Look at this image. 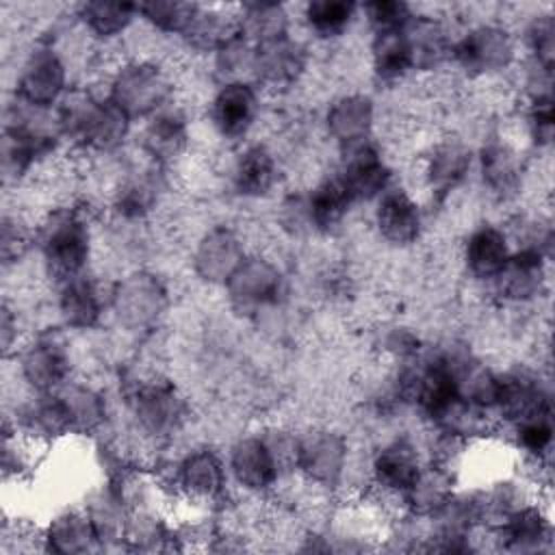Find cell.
Returning <instances> with one entry per match:
<instances>
[{"label": "cell", "mask_w": 555, "mask_h": 555, "mask_svg": "<svg viewBox=\"0 0 555 555\" xmlns=\"http://www.w3.org/2000/svg\"><path fill=\"white\" fill-rule=\"evenodd\" d=\"M186 119L176 108H163L152 115L141 132V147L156 165L178 158L186 150Z\"/></svg>", "instance_id": "obj_29"}, {"label": "cell", "mask_w": 555, "mask_h": 555, "mask_svg": "<svg viewBox=\"0 0 555 555\" xmlns=\"http://www.w3.org/2000/svg\"><path fill=\"white\" fill-rule=\"evenodd\" d=\"M306 69V48L282 35L254 46V76L267 87H291Z\"/></svg>", "instance_id": "obj_18"}, {"label": "cell", "mask_w": 555, "mask_h": 555, "mask_svg": "<svg viewBox=\"0 0 555 555\" xmlns=\"http://www.w3.org/2000/svg\"><path fill=\"white\" fill-rule=\"evenodd\" d=\"M494 410H499L501 418L514 427L522 421L551 414V395L533 373L512 371L501 375Z\"/></svg>", "instance_id": "obj_17"}, {"label": "cell", "mask_w": 555, "mask_h": 555, "mask_svg": "<svg viewBox=\"0 0 555 555\" xmlns=\"http://www.w3.org/2000/svg\"><path fill=\"white\" fill-rule=\"evenodd\" d=\"M375 228L384 241L405 247L421 236L423 212L418 202L403 189H388L377 197Z\"/></svg>", "instance_id": "obj_19"}, {"label": "cell", "mask_w": 555, "mask_h": 555, "mask_svg": "<svg viewBox=\"0 0 555 555\" xmlns=\"http://www.w3.org/2000/svg\"><path fill=\"white\" fill-rule=\"evenodd\" d=\"M100 546V535L85 509H65L43 529V548L50 553L80 555Z\"/></svg>", "instance_id": "obj_28"}, {"label": "cell", "mask_w": 555, "mask_h": 555, "mask_svg": "<svg viewBox=\"0 0 555 555\" xmlns=\"http://www.w3.org/2000/svg\"><path fill=\"white\" fill-rule=\"evenodd\" d=\"M130 117L108 98L91 93H74L61 100L56 113V130L76 145L108 154L121 147L130 132Z\"/></svg>", "instance_id": "obj_1"}, {"label": "cell", "mask_w": 555, "mask_h": 555, "mask_svg": "<svg viewBox=\"0 0 555 555\" xmlns=\"http://www.w3.org/2000/svg\"><path fill=\"white\" fill-rule=\"evenodd\" d=\"M375 124L373 100L364 93H347L336 98L325 113L327 134L345 147L369 141Z\"/></svg>", "instance_id": "obj_22"}, {"label": "cell", "mask_w": 555, "mask_h": 555, "mask_svg": "<svg viewBox=\"0 0 555 555\" xmlns=\"http://www.w3.org/2000/svg\"><path fill=\"white\" fill-rule=\"evenodd\" d=\"M455 392L481 410H494L501 388V375L470 353H447Z\"/></svg>", "instance_id": "obj_23"}, {"label": "cell", "mask_w": 555, "mask_h": 555, "mask_svg": "<svg viewBox=\"0 0 555 555\" xmlns=\"http://www.w3.org/2000/svg\"><path fill=\"white\" fill-rule=\"evenodd\" d=\"M356 4L349 0H312L306 4V22L312 33L323 39L343 35L356 15Z\"/></svg>", "instance_id": "obj_42"}, {"label": "cell", "mask_w": 555, "mask_h": 555, "mask_svg": "<svg viewBox=\"0 0 555 555\" xmlns=\"http://www.w3.org/2000/svg\"><path fill=\"white\" fill-rule=\"evenodd\" d=\"M245 258V247L238 234L225 225H217L197 241L193 251V271L206 284L225 286Z\"/></svg>", "instance_id": "obj_12"}, {"label": "cell", "mask_w": 555, "mask_h": 555, "mask_svg": "<svg viewBox=\"0 0 555 555\" xmlns=\"http://www.w3.org/2000/svg\"><path fill=\"white\" fill-rule=\"evenodd\" d=\"M15 429L41 444H48L72 434L74 423L59 392H41L22 408L20 425H15Z\"/></svg>", "instance_id": "obj_25"}, {"label": "cell", "mask_w": 555, "mask_h": 555, "mask_svg": "<svg viewBox=\"0 0 555 555\" xmlns=\"http://www.w3.org/2000/svg\"><path fill=\"white\" fill-rule=\"evenodd\" d=\"M132 412L143 434L167 438L182 425L186 405L173 384L150 379L137 386L132 395Z\"/></svg>", "instance_id": "obj_9"}, {"label": "cell", "mask_w": 555, "mask_h": 555, "mask_svg": "<svg viewBox=\"0 0 555 555\" xmlns=\"http://www.w3.org/2000/svg\"><path fill=\"white\" fill-rule=\"evenodd\" d=\"M421 470H423V462H421L418 449L405 438H397L384 444L373 455V462H371L373 486L382 494L395 496V499L399 496L401 501H403V494L421 475Z\"/></svg>", "instance_id": "obj_14"}, {"label": "cell", "mask_w": 555, "mask_h": 555, "mask_svg": "<svg viewBox=\"0 0 555 555\" xmlns=\"http://www.w3.org/2000/svg\"><path fill=\"white\" fill-rule=\"evenodd\" d=\"M371 63L375 76L386 82L403 78L412 69V54L405 28L375 33L371 43Z\"/></svg>", "instance_id": "obj_37"}, {"label": "cell", "mask_w": 555, "mask_h": 555, "mask_svg": "<svg viewBox=\"0 0 555 555\" xmlns=\"http://www.w3.org/2000/svg\"><path fill=\"white\" fill-rule=\"evenodd\" d=\"M173 91L171 76L154 61L134 59L117 67L108 82V98L130 117L150 119L165 108Z\"/></svg>", "instance_id": "obj_3"}, {"label": "cell", "mask_w": 555, "mask_h": 555, "mask_svg": "<svg viewBox=\"0 0 555 555\" xmlns=\"http://www.w3.org/2000/svg\"><path fill=\"white\" fill-rule=\"evenodd\" d=\"M137 13V4L117 0H93L80 7L82 24L100 39L119 37L132 24Z\"/></svg>", "instance_id": "obj_40"}, {"label": "cell", "mask_w": 555, "mask_h": 555, "mask_svg": "<svg viewBox=\"0 0 555 555\" xmlns=\"http://www.w3.org/2000/svg\"><path fill=\"white\" fill-rule=\"evenodd\" d=\"M494 533L501 540L503 548L533 553L551 540V522L538 503L527 501L520 507L512 509L494 527Z\"/></svg>", "instance_id": "obj_24"}, {"label": "cell", "mask_w": 555, "mask_h": 555, "mask_svg": "<svg viewBox=\"0 0 555 555\" xmlns=\"http://www.w3.org/2000/svg\"><path fill=\"white\" fill-rule=\"evenodd\" d=\"M158 176L154 169L130 173L115 191V210L126 219L145 217L158 199Z\"/></svg>", "instance_id": "obj_41"}, {"label": "cell", "mask_w": 555, "mask_h": 555, "mask_svg": "<svg viewBox=\"0 0 555 555\" xmlns=\"http://www.w3.org/2000/svg\"><path fill=\"white\" fill-rule=\"evenodd\" d=\"M353 199L349 197L340 178L332 176L321 180L304 199L306 219L317 230H332L345 219Z\"/></svg>", "instance_id": "obj_36"}, {"label": "cell", "mask_w": 555, "mask_h": 555, "mask_svg": "<svg viewBox=\"0 0 555 555\" xmlns=\"http://www.w3.org/2000/svg\"><path fill=\"white\" fill-rule=\"evenodd\" d=\"M514 438L518 449L533 460L544 457L553 444V418L551 414H542L529 421L514 425Z\"/></svg>", "instance_id": "obj_44"}, {"label": "cell", "mask_w": 555, "mask_h": 555, "mask_svg": "<svg viewBox=\"0 0 555 555\" xmlns=\"http://www.w3.org/2000/svg\"><path fill=\"white\" fill-rule=\"evenodd\" d=\"M56 392L61 395V399L65 401V405L69 410L74 431L91 434L104 425L106 401L95 388H91L87 384H78V382H67Z\"/></svg>", "instance_id": "obj_39"}, {"label": "cell", "mask_w": 555, "mask_h": 555, "mask_svg": "<svg viewBox=\"0 0 555 555\" xmlns=\"http://www.w3.org/2000/svg\"><path fill=\"white\" fill-rule=\"evenodd\" d=\"M0 343L4 353L15 349V343H17V317L7 304L2 306V312H0Z\"/></svg>", "instance_id": "obj_50"}, {"label": "cell", "mask_w": 555, "mask_h": 555, "mask_svg": "<svg viewBox=\"0 0 555 555\" xmlns=\"http://www.w3.org/2000/svg\"><path fill=\"white\" fill-rule=\"evenodd\" d=\"M37 241L43 264L52 278L63 284L82 275L91 254V234L78 210L61 208L50 212L39 223Z\"/></svg>", "instance_id": "obj_2"}, {"label": "cell", "mask_w": 555, "mask_h": 555, "mask_svg": "<svg viewBox=\"0 0 555 555\" xmlns=\"http://www.w3.org/2000/svg\"><path fill=\"white\" fill-rule=\"evenodd\" d=\"M197 4L193 2H180V0H147L137 4L139 15L152 24L156 30L160 33H169V35H184L186 28L191 26L195 13H197Z\"/></svg>", "instance_id": "obj_43"}, {"label": "cell", "mask_w": 555, "mask_h": 555, "mask_svg": "<svg viewBox=\"0 0 555 555\" xmlns=\"http://www.w3.org/2000/svg\"><path fill=\"white\" fill-rule=\"evenodd\" d=\"M225 466L210 449L189 451L176 466V486L193 503L217 501L225 490Z\"/></svg>", "instance_id": "obj_15"}, {"label": "cell", "mask_w": 555, "mask_h": 555, "mask_svg": "<svg viewBox=\"0 0 555 555\" xmlns=\"http://www.w3.org/2000/svg\"><path fill=\"white\" fill-rule=\"evenodd\" d=\"M189 46L202 52H219L221 48L236 41L241 35L238 13H228L221 9H197L191 26L182 35Z\"/></svg>", "instance_id": "obj_34"}, {"label": "cell", "mask_w": 555, "mask_h": 555, "mask_svg": "<svg viewBox=\"0 0 555 555\" xmlns=\"http://www.w3.org/2000/svg\"><path fill=\"white\" fill-rule=\"evenodd\" d=\"M67 87V69L59 52L50 46L35 48L20 67L15 95L35 108H52L61 104Z\"/></svg>", "instance_id": "obj_5"}, {"label": "cell", "mask_w": 555, "mask_h": 555, "mask_svg": "<svg viewBox=\"0 0 555 555\" xmlns=\"http://www.w3.org/2000/svg\"><path fill=\"white\" fill-rule=\"evenodd\" d=\"M167 306V291L158 278L137 271L119 280L113 291V310L117 321L134 332L156 325Z\"/></svg>", "instance_id": "obj_6"}, {"label": "cell", "mask_w": 555, "mask_h": 555, "mask_svg": "<svg viewBox=\"0 0 555 555\" xmlns=\"http://www.w3.org/2000/svg\"><path fill=\"white\" fill-rule=\"evenodd\" d=\"M278 180L275 156L264 145L245 147L232 167V186L241 197H262L267 195Z\"/></svg>", "instance_id": "obj_32"}, {"label": "cell", "mask_w": 555, "mask_h": 555, "mask_svg": "<svg viewBox=\"0 0 555 555\" xmlns=\"http://www.w3.org/2000/svg\"><path fill=\"white\" fill-rule=\"evenodd\" d=\"M512 256L507 234L496 225L475 228L464 243V264L477 280H494Z\"/></svg>", "instance_id": "obj_27"}, {"label": "cell", "mask_w": 555, "mask_h": 555, "mask_svg": "<svg viewBox=\"0 0 555 555\" xmlns=\"http://www.w3.org/2000/svg\"><path fill=\"white\" fill-rule=\"evenodd\" d=\"M492 282L505 301L522 304L535 299L546 284V251L538 245H522L512 251L507 264Z\"/></svg>", "instance_id": "obj_13"}, {"label": "cell", "mask_w": 555, "mask_h": 555, "mask_svg": "<svg viewBox=\"0 0 555 555\" xmlns=\"http://www.w3.org/2000/svg\"><path fill=\"white\" fill-rule=\"evenodd\" d=\"M353 202H371L390 189L392 171L379 150L371 143L345 147L343 167L336 173Z\"/></svg>", "instance_id": "obj_10"}, {"label": "cell", "mask_w": 555, "mask_h": 555, "mask_svg": "<svg viewBox=\"0 0 555 555\" xmlns=\"http://www.w3.org/2000/svg\"><path fill=\"white\" fill-rule=\"evenodd\" d=\"M451 59L470 76H492L514 63L516 46L505 28L479 24L453 43Z\"/></svg>", "instance_id": "obj_4"}, {"label": "cell", "mask_w": 555, "mask_h": 555, "mask_svg": "<svg viewBox=\"0 0 555 555\" xmlns=\"http://www.w3.org/2000/svg\"><path fill=\"white\" fill-rule=\"evenodd\" d=\"M553 124H555V115H553V98H535L531 100L529 113H527V128H529V137L533 139L535 145H548L553 139Z\"/></svg>", "instance_id": "obj_47"}, {"label": "cell", "mask_w": 555, "mask_h": 555, "mask_svg": "<svg viewBox=\"0 0 555 555\" xmlns=\"http://www.w3.org/2000/svg\"><path fill=\"white\" fill-rule=\"evenodd\" d=\"M258 93L251 82H225L210 100L212 128L223 139H241L258 115Z\"/></svg>", "instance_id": "obj_16"}, {"label": "cell", "mask_w": 555, "mask_h": 555, "mask_svg": "<svg viewBox=\"0 0 555 555\" xmlns=\"http://www.w3.org/2000/svg\"><path fill=\"white\" fill-rule=\"evenodd\" d=\"M479 171L483 184L490 193L499 197H509L518 191L522 182V156L505 139H490L479 150Z\"/></svg>", "instance_id": "obj_26"}, {"label": "cell", "mask_w": 555, "mask_h": 555, "mask_svg": "<svg viewBox=\"0 0 555 555\" xmlns=\"http://www.w3.org/2000/svg\"><path fill=\"white\" fill-rule=\"evenodd\" d=\"M349 462L347 440L332 429H312L299 438L297 470L299 475L323 488H334L345 477Z\"/></svg>", "instance_id": "obj_7"}, {"label": "cell", "mask_w": 555, "mask_h": 555, "mask_svg": "<svg viewBox=\"0 0 555 555\" xmlns=\"http://www.w3.org/2000/svg\"><path fill=\"white\" fill-rule=\"evenodd\" d=\"M473 165L470 147L460 139H442L431 145L423 163V178L434 197L442 199L457 189Z\"/></svg>", "instance_id": "obj_20"}, {"label": "cell", "mask_w": 555, "mask_h": 555, "mask_svg": "<svg viewBox=\"0 0 555 555\" xmlns=\"http://www.w3.org/2000/svg\"><path fill=\"white\" fill-rule=\"evenodd\" d=\"M453 473L438 464L423 466L416 481L403 494V507L418 518H434L455 494Z\"/></svg>", "instance_id": "obj_30"}, {"label": "cell", "mask_w": 555, "mask_h": 555, "mask_svg": "<svg viewBox=\"0 0 555 555\" xmlns=\"http://www.w3.org/2000/svg\"><path fill=\"white\" fill-rule=\"evenodd\" d=\"M384 349L395 356V358H401V360H412L416 353H418V338L403 330V327H395L392 332L386 334L384 338Z\"/></svg>", "instance_id": "obj_49"}, {"label": "cell", "mask_w": 555, "mask_h": 555, "mask_svg": "<svg viewBox=\"0 0 555 555\" xmlns=\"http://www.w3.org/2000/svg\"><path fill=\"white\" fill-rule=\"evenodd\" d=\"M405 37L412 54V69H434L453 54V41L447 28L425 15H412L405 26Z\"/></svg>", "instance_id": "obj_31"}, {"label": "cell", "mask_w": 555, "mask_h": 555, "mask_svg": "<svg viewBox=\"0 0 555 555\" xmlns=\"http://www.w3.org/2000/svg\"><path fill=\"white\" fill-rule=\"evenodd\" d=\"M527 43L533 54V63L553 69L555 59V24L551 15H538L527 28Z\"/></svg>", "instance_id": "obj_46"}, {"label": "cell", "mask_w": 555, "mask_h": 555, "mask_svg": "<svg viewBox=\"0 0 555 555\" xmlns=\"http://www.w3.org/2000/svg\"><path fill=\"white\" fill-rule=\"evenodd\" d=\"M230 473L247 492H267L282 475L264 438L245 436L230 449Z\"/></svg>", "instance_id": "obj_21"}, {"label": "cell", "mask_w": 555, "mask_h": 555, "mask_svg": "<svg viewBox=\"0 0 555 555\" xmlns=\"http://www.w3.org/2000/svg\"><path fill=\"white\" fill-rule=\"evenodd\" d=\"M20 375L24 384L41 392H56L67 384L69 358L63 343L56 336H39L20 351Z\"/></svg>", "instance_id": "obj_11"}, {"label": "cell", "mask_w": 555, "mask_h": 555, "mask_svg": "<svg viewBox=\"0 0 555 555\" xmlns=\"http://www.w3.org/2000/svg\"><path fill=\"white\" fill-rule=\"evenodd\" d=\"M26 232H24V225L13 219V217H4L2 219V234H0V254H2V262L4 264H11L15 262L24 247H26Z\"/></svg>", "instance_id": "obj_48"}, {"label": "cell", "mask_w": 555, "mask_h": 555, "mask_svg": "<svg viewBox=\"0 0 555 555\" xmlns=\"http://www.w3.org/2000/svg\"><path fill=\"white\" fill-rule=\"evenodd\" d=\"M85 512L89 514L102 546L121 542L126 538V527L130 518V507L124 501L117 486H104L102 490L93 492Z\"/></svg>", "instance_id": "obj_35"}, {"label": "cell", "mask_w": 555, "mask_h": 555, "mask_svg": "<svg viewBox=\"0 0 555 555\" xmlns=\"http://www.w3.org/2000/svg\"><path fill=\"white\" fill-rule=\"evenodd\" d=\"M241 35L254 46L288 35L286 9L278 2H245L238 11Z\"/></svg>", "instance_id": "obj_38"}, {"label": "cell", "mask_w": 555, "mask_h": 555, "mask_svg": "<svg viewBox=\"0 0 555 555\" xmlns=\"http://www.w3.org/2000/svg\"><path fill=\"white\" fill-rule=\"evenodd\" d=\"M102 312L104 310H102L100 291L89 278L78 275L61 284L59 314L65 327L91 330L100 323Z\"/></svg>", "instance_id": "obj_33"}, {"label": "cell", "mask_w": 555, "mask_h": 555, "mask_svg": "<svg viewBox=\"0 0 555 555\" xmlns=\"http://www.w3.org/2000/svg\"><path fill=\"white\" fill-rule=\"evenodd\" d=\"M225 291L236 310L258 312L260 308L278 304L284 293V275L271 260L247 256L225 282Z\"/></svg>", "instance_id": "obj_8"}, {"label": "cell", "mask_w": 555, "mask_h": 555, "mask_svg": "<svg viewBox=\"0 0 555 555\" xmlns=\"http://www.w3.org/2000/svg\"><path fill=\"white\" fill-rule=\"evenodd\" d=\"M364 15L375 33L401 30L412 20V11L401 0H373L364 4Z\"/></svg>", "instance_id": "obj_45"}]
</instances>
